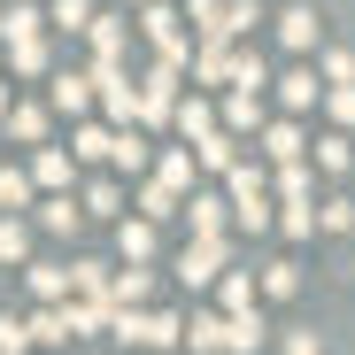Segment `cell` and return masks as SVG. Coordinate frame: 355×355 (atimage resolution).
<instances>
[{
	"label": "cell",
	"mask_w": 355,
	"mask_h": 355,
	"mask_svg": "<svg viewBox=\"0 0 355 355\" xmlns=\"http://www.w3.org/2000/svg\"><path fill=\"white\" fill-rule=\"evenodd\" d=\"M309 31H317V16H309V8H293V16H286V39H293V46H309Z\"/></svg>",
	"instance_id": "obj_1"
}]
</instances>
